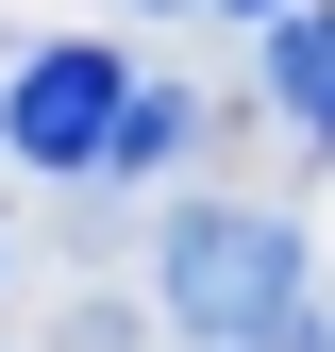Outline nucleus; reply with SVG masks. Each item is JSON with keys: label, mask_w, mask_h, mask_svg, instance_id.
<instances>
[{"label": "nucleus", "mask_w": 335, "mask_h": 352, "mask_svg": "<svg viewBox=\"0 0 335 352\" xmlns=\"http://www.w3.org/2000/svg\"><path fill=\"white\" fill-rule=\"evenodd\" d=\"M151 285H168V319L218 336V352H285V336H302V235H285V218H251V201L168 218Z\"/></svg>", "instance_id": "f257e3e1"}, {"label": "nucleus", "mask_w": 335, "mask_h": 352, "mask_svg": "<svg viewBox=\"0 0 335 352\" xmlns=\"http://www.w3.org/2000/svg\"><path fill=\"white\" fill-rule=\"evenodd\" d=\"M117 101H135V67L67 34V51H34L17 84H0V151H17V168H101V135H117Z\"/></svg>", "instance_id": "f03ea898"}, {"label": "nucleus", "mask_w": 335, "mask_h": 352, "mask_svg": "<svg viewBox=\"0 0 335 352\" xmlns=\"http://www.w3.org/2000/svg\"><path fill=\"white\" fill-rule=\"evenodd\" d=\"M268 101L302 118V135L335 118V0H285V17H268Z\"/></svg>", "instance_id": "7ed1b4c3"}, {"label": "nucleus", "mask_w": 335, "mask_h": 352, "mask_svg": "<svg viewBox=\"0 0 335 352\" xmlns=\"http://www.w3.org/2000/svg\"><path fill=\"white\" fill-rule=\"evenodd\" d=\"M185 151H201V101H185V84H135L117 135H101V168H185Z\"/></svg>", "instance_id": "20e7f679"}, {"label": "nucleus", "mask_w": 335, "mask_h": 352, "mask_svg": "<svg viewBox=\"0 0 335 352\" xmlns=\"http://www.w3.org/2000/svg\"><path fill=\"white\" fill-rule=\"evenodd\" d=\"M235 17H285V0H235Z\"/></svg>", "instance_id": "39448f33"}]
</instances>
